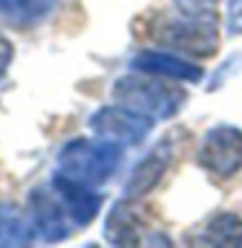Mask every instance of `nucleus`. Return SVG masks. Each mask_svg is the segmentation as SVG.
<instances>
[{
	"label": "nucleus",
	"instance_id": "obj_3",
	"mask_svg": "<svg viewBox=\"0 0 242 248\" xmlns=\"http://www.w3.org/2000/svg\"><path fill=\"white\" fill-rule=\"evenodd\" d=\"M198 165L216 178H232L242 170V131L234 125H216L203 136Z\"/></svg>",
	"mask_w": 242,
	"mask_h": 248
},
{
	"label": "nucleus",
	"instance_id": "obj_15",
	"mask_svg": "<svg viewBox=\"0 0 242 248\" xmlns=\"http://www.w3.org/2000/svg\"><path fill=\"white\" fill-rule=\"evenodd\" d=\"M229 31L232 34L242 31V0H232L229 5Z\"/></svg>",
	"mask_w": 242,
	"mask_h": 248
},
{
	"label": "nucleus",
	"instance_id": "obj_4",
	"mask_svg": "<svg viewBox=\"0 0 242 248\" xmlns=\"http://www.w3.org/2000/svg\"><path fill=\"white\" fill-rule=\"evenodd\" d=\"M157 37L170 47H177L190 55L208 58L219 47V31L214 16H185L180 21H167L157 31Z\"/></svg>",
	"mask_w": 242,
	"mask_h": 248
},
{
	"label": "nucleus",
	"instance_id": "obj_9",
	"mask_svg": "<svg viewBox=\"0 0 242 248\" xmlns=\"http://www.w3.org/2000/svg\"><path fill=\"white\" fill-rule=\"evenodd\" d=\"M130 65L136 71L154 73V76H164V78H183V81H200L203 78V71L198 65L187 63V60L177 55H170V52H157V50L138 52L130 60Z\"/></svg>",
	"mask_w": 242,
	"mask_h": 248
},
{
	"label": "nucleus",
	"instance_id": "obj_14",
	"mask_svg": "<svg viewBox=\"0 0 242 248\" xmlns=\"http://www.w3.org/2000/svg\"><path fill=\"white\" fill-rule=\"evenodd\" d=\"M185 16H214L219 0H174Z\"/></svg>",
	"mask_w": 242,
	"mask_h": 248
},
{
	"label": "nucleus",
	"instance_id": "obj_12",
	"mask_svg": "<svg viewBox=\"0 0 242 248\" xmlns=\"http://www.w3.org/2000/svg\"><path fill=\"white\" fill-rule=\"evenodd\" d=\"M190 243L200 246H221V248H237L242 246V219L237 214H214L208 217V222L200 227L198 240Z\"/></svg>",
	"mask_w": 242,
	"mask_h": 248
},
{
	"label": "nucleus",
	"instance_id": "obj_6",
	"mask_svg": "<svg viewBox=\"0 0 242 248\" xmlns=\"http://www.w3.org/2000/svg\"><path fill=\"white\" fill-rule=\"evenodd\" d=\"M29 214L37 225V232L39 238H44L47 243H55V240H63L68 232L73 230L71 217L65 212L63 201L57 199L55 188H37L31 191V199H29Z\"/></svg>",
	"mask_w": 242,
	"mask_h": 248
},
{
	"label": "nucleus",
	"instance_id": "obj_10",
	"mask_svg": "<svg viewBox=\"0 0 242 248\" xmlns=\"http://www.w3.org/2000/svg\"><path fill=\"white\" fill-rule=\"evenodd\" d=\"M57 0H0V24L11 29H31L52 13Z\"/></svg>",
	"mask_w": 242,
	"mask_h": 248
},
{
	"label": "nucleus",
	"instance_id": "obj_1",
	"mask_svg": "<svg viewBox=\"0 0 242 248\" xmlns=\"http://www.w3.org/2000/svg\"><path fill=\"white\" fill-rule=\"evenodd\" d=\"M112 94H115L117 105L154 120V123L172 118L185 102L183 89L167 84L164 76H154V73H143V71L123 76L115 84Z\"/></svg>",
	"mask_w": 242,
	"mask_h": 248
},
{
	"label": "nucleus",
	"instance_id": "obj_16",
	"mask_svg": "<svg viewBox=\"0 0 242 248\" xmlns=\"http://www.w3.org/2000/svg\"><path fill=\"white\" fill-rule=\"evenodd\" d=\"M11 58H13V50H11L8 39H5L3 34H0V76H3V73H5V68H8Z\"/></svg>",
	"mask_w": 242,
	"mask_h": 248
},
{
	"label": "nucleus",
	"instance_id": "obj_13",
	"mask_svg": "<svg viewBox=\"0 0 242 248\" xmlns=\"http://www.w3.org/2000/svg\"><path fill=\"white\" fill-rule=\"evenodd\" d=\"M164 170H167V159L159 157V152H151L149 157H146L143 162H138L136 170H133V175H130V180H128V186H125L128 196L138 199V196H143L146 191H151L154 186L161 180Z\"/></svg>",
	"mask_w": 242,
	"mask_h": 248
},
{
	"label": "nucleus",
	"instance_id": "obj_5",
	"mask_svg": "<svg viewBox=\"0 0 242 248\" xmlns=\"http://www.w3.org/2000/svg\"><path fill=\"white\" fill-rule=\"evenodd\" d=\"M89 125L104 141H112L117 146H136L151 131L154 120L138 115V112L128 110L123 105H117V107H102L99 112H94Z\"/></svg>",
	"mask_w": 242,
	"mask_h": 248
},
{
	"label": "nucleus",
	"instance_id": "obj_2",
	"mask_svg": "<svg viewBox=\"0 0 242 248\" xmlns=\"http://www.w3.org/2000/svg\"><path fill=\"white\" fill-rule=\"evenodd\" d=\"M120 162H123V154H120L117 144L104 141V139H99V141L78 139V141L63 146L57 157V175L94 188L115 175Z\"/></svg>",
	"mask_w": 242,
	"mask_h": 248
},
{
	"label": "nucleus",
	"instance_id": "obj_8",
	"mask_svg": "<svg viewBox=\"0 0 242 248\" xmlns=\"http://www.w3.org/2000/svg\"><path fill=\"white\" fill-rule=\"evenodd\" d=\"M143 230L146 222L133 199L117 201L104 222V238L112 246H138L141 238H143Z\"/></svg>",
	"mask_w": 242,
	"mask_h": 248
},
{
	"label": "nucleus",
	"instance_id": "obj_11",
	"mask_svg": "<svg viewBox=\"0 0 242 248\" xmlns=\"http://www.w3.org/2000/svg\"><path fill=\"white\" fill-rule=\"evenodd\" d=\"M34 238H39V232L29 209L0 204V246H29Z\"/></svg>",
	"mask_w": 242,
	"mask_h": 248
},
{
	"label": "nucleus",
	"instance_id": "obj_7",
	"mask_svg": "<svg viewBox=\"0 0 242 248\" xmlns=\"http://www.w3.org/2000/svg\"><path fill=\"white\" fill-rule=\"evenodd\" d=\"M52 188H55L57 199L63 201L65 212H68L71 222L76 227L89 225L99 214V209H102V196L94 193L89 186H81V183H73V180L63 178V175H55Z\"/></svg>",
	"mask_w": 242,
	"mask_h": 248
}]
</instances>
